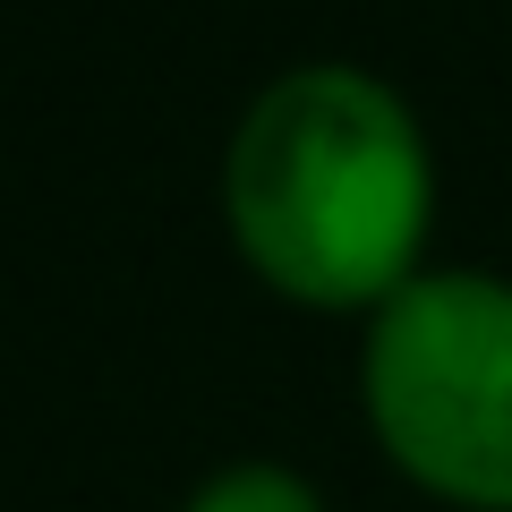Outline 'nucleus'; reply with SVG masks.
Instances as JSON below:
<instances>
[{
    "label": "nucleus",
    "mask_w": 512,
    "mask_h": 512,
    "mask_svg": "<svg viewBox=\"0 0 512 512\" xmlns=\"http://www.w3.org/2000/svg\"><path fill=\"white\" fill-rule=\"evenodd\" d=\"M180 512H333L325 487H316L308 470H291V461H222V470H205L197 487L180 495Z\"/></svg>",
    "instance_id": "nucleus-3"
},
{
    "label": "nucleus",
    "mask_w": 512,
    "mask_h": 512,
    "mask_svg": "<svg viewBox=\"0 0 512 512\" xmlns=\"http://www.w3.org/2000/svg\"><path fill=\"white\" fill-rule=\"evenodd\" d=\"M359 419L453 512H512V274L427 265L359 316Z\"/></svg>",
    "instance_id": "nucleus-2"
},
{
    "label": "nucleus",
    "mask_w": 512,
    "mask_h": 512,
    "mask_svg": "<svg viewBox=\"0 0 512 512\" xmlns=\"http://www.w3.org/2000/svg\"><path fill=\"white\" fill-rule=\"evenodd\" d=\"M436 205V137L367 60L274 69L222 137V231L239 265L316 316H376L419 282Z\"/></svg>",
    "instance_id": "nucleus-1"
}]
</instances>
